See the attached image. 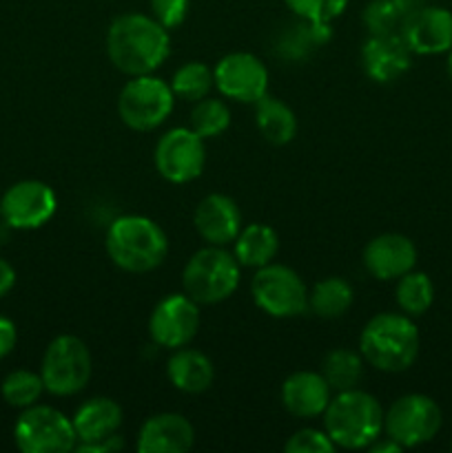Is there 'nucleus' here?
I'll return each instance as SVG.
<instances>
[{
  "mask_svg": "<svg viewBox=\"0 0 452 453\" xmlns=\"http://www.w3.org/2000/svg\"><path fill=\"white\" fill-rule=\"evenodd\" d=\"M106 56L124 75H146L171 56V35L153 16L122 13L106 29Z\"/></svg>",
  "mask_w": 452,
  "mask_h": 453,
  "instance_id": "nucleus-1",
  "label": "nucleus"
},
{
  "mask_svg": "<svg viewBox=\"0 0 452 453\" xmlns=\"http://www.w3.org/2000/svg\"><path fill=\"white\" fill-rule=\"evenodd\" d=\"M421 336L412 317L399 312H379L359 334V354L370 367L388 374L406 372L415 365Z\"/></svg>",
  "mask_w": 452,
  "mask_h": 453,
  "instance_id": "nucleus-2",
  "label": "nucleus"
},
{
  "mask_svg": "<svg viewBox=\"0 0 452 453\" xmlns=\"http://www.w3.org/2000/svg\"><path fill=\"white\" fill-rule=\"evenodd\" d=\"M106 255L120 270L146 274L160 268L168 255V237L158 221L144 215H122L109 226Z\"/></svg>",
  "mask_w": 452,
  "mask_h": 453,
  "instance_id": "nucleus-3",
  "label": "nucleus"
},
{
  "mask_svg": "<svg viewBox=\"0 0 452 453\" xmlns=\"http://www.w3.org/2000/svg\"><path fill=\"white\" fill-rule=\"evenodd\" d=\"M384 407L372 394L346 389L323 411V432L339 449H368L384 434Z\"/></svg>",
  "mask_w": 452,
  "mask_h": 453,
  "instance_id": "nucleus-4",
  "label": "nucleus"
},
{
  "mask_svg": "<svg viewBox=\"0 0 452 453\" xmlns=\"http://www.w3.org/2000/svg\"><path fill=\"white\" fill-rule=\"evenodd\" d=\"M242 265L226 246H208L195 252L182 270V288L199 305L230 299L239 288Z\"/></svg>",
  "mask_w": 452,
  "mask_h": 453,
  "instance_id": "nucleus-5",
  "label": "nucleus"
},
{
  "mask_svg": "<svg viewBox=\"0 0 452 453\" xmlns=\"http://www.w3.org/2000/svg\"><path fill=\"white\" fill-rule=\"evenodd\" d=\"M175 93L153 73L133 75L118 96V115L131 131L149 133L162 127L173 113Z\"/></svg>",
  "mask_w": 452,
  "mask_h": 453,
  "instance_id": "nucleus-6",
  "label": "nucleus"
},
{
  "mask_svg": "<svg viewBox=\"0 0 452 453\" xmlns=\"http://www.w3.org/2000/svg\"><path fill=\"white\" fill-rule=\"evenodd\" d=\"M93 358L87 343L74 334H60L47 345L40 365L44 389L53 396H75L89 385Z\"/></svg>",
  "mask_w": 452,
  "mask_h": 453,
  "instance_id": "nucleus-7",
  "label": "nucleus"
},
{
  "mask_svg": "<svg viewBox=\"0 0 452 453\" xmlns=\"http://www.w3.org/2000/svg\"><path fill=\"white\" fill-rule=\"evenodd\" d=\"M251 296L257 308L273 319H295L308 310V288L304 279L292 268L275 261L255 270Z\"/></svg>",
  "mask_w": 452,
  "mask_h": 453,
  "instance_id": "nucleus-8",
  "label": "nucleus"
},
{
  "mask_svg": "<svg viewBox=\"0 0 452 453\" xmlns=\"http://www.w3.org/2000/svg\"><path fill=\"white\" fill-rule=\"evenodd\" d=\"M13 441L22 453H66L75 451L78 436L71 418L49 405H31L22 410L13 425Z\"/></svg>",
  "mask_w": 452,
  "mask_h": 453,
  "instance_id": "nucleus-9",
  "label": "nucleus"
},
{
  "mask_svg": "<svg viewBox=\"0 0 452 453\" xmlns=\"http://www.w3.org/2000/svg\"><path fill=\"white\" fill-rule=\"evenodd\" d=\"M441 407L434 398L425 394H406L386 410L384 434L408 449L433 441L441 429Z\"/></svg>",
  "mask_w": 452,
  "mask_h": 453,
  "instance_id": "nucleus-10",
  "label": "nucleus"
},
{
  "mask_svg": "<svg viewBox=\"0 0 452 453\" xmlns=\"http://www.w3.org/2000/svg\"><path fill=\"white\" fill-rule=\"evenodd\" d=\"M204 137L191 127H175L164 133L153 150V162L160 175L171 184H189L202 175L207 166Z\"/></svg>",
  "mask_w": 452,
  "mask_h": 453,
  "instance_id": "nucleus-11",
  "label": "nucleus"
},
{
  "mask_svg": "<svg viewBox=\"0 0 452 453\" xmlns=\"http://www.w3.org/2000/svg\"><path fill=\"white\" fill-rule=\"evenodd\" d=\"M58 197L40 180H22L9 186L0 199V219L12 230L43 228L56 215Z\"/></svg>",
  "mask_w": 452,
  "mask_h": 453,
  "instance_id": "nucleus-12",
  "label": "nucleus"
},
{
  "mask_svg": "<svg viewBox=\"0 0 452 453\" xmlns=\"http://www.w3.org/2000/svg\"><path fill=\"white\" fill-rule=\"evenodd\" d=\"M213 75H215V88L226 100L255 104L269 93V69L255 53H226L213 66Z\"/></svg>",
  "mask_w": 452,
  "mask_h": 453,
  "instance_id": "nucleus-13",
  "label": "nucleus"
},
{
  "mask_svg": "<svg viewBox=\"0 0 452 453\" xmlns=\"http://www.w3.org/2000/svg\"><path fill=\"white\" fill-rule=\"evenodd\" d=\"M199 330V303L186 292L168 295L155 303L149 317V336L158 348L177 349L189 345Z\"/></svg>",
  "mask_w": 452,
  "mask_h": 453,
  "instance_id": "nucleus-14",
  "label": "nucleus"
},
{
  "mask_svg": "<svg viewBox=\"0 0 452 453\" xmlns=\"http://www.w3.org/2000/svg\"><path fill=\"white\" fill-rule=\"evenodd\" d=\"M401 38L417 56H439L452 49V12L446 7H419L408 13Z\"/></svg>",
  "mask_w": 452,
  "mask_h": 453,
  "instance_id": "nucleus-15",
  "label": "nucleus"
},
{
  "mask_svg": "<svg viewBox=\"0 0 452 453\" xmlns=\"http://www.w3.org/2000/svg\"><path fill=\"white\" fill-rule=\"evenodd\" d=\"M417 246L410 237L399 233L377 234L363 248V265L377 281H397L415 270Z\"/></svg>",
  "mask_w": 452,
  "mask_h": 453,
  "instance_id": "nucleus-16",
  "label": "nucleus"
},
{
  "mask_svg": "<svg viewBox=\"0 0 452 453\" xmlns=\"http://www.w3.org/2000/svg\"><path fill=\"white\" fill-rule=\"evenodd\" d=\"M193 224L208 246H229L242 230V211L233 197L211 193L195 206Z\"/></svg>",
  "mask_w": 452,
  "mask_h": 453,
  "instance_id": "nucleus-17",
  "label": "nucleus"
},
{
  "mask_svg": "<svg viewBox=\"0 0 452 453\" xmlns=\"http://www.w3.org/2000/svg\"><path fill=\"white\" fill-rule=\"evenodd\" d=\"M412 65V51L401 34L370 35L362 47V66L370 80L390 84L401 78Z\"/></svg>",
  "mask_w": 452,
  "mask_h": 453,
  "instance_id": "nucleus-18",
  "label": "nucleus"
},
{
  "mask_svg": "<svg viewBox=\"0 0 452 453\" xmlns=\"http://www.w3.org/2000/svg\"><path fill=\"white\" fill-rule=\"evenodd\" d=\"M195 442V427L186 416L175 411L153 414L137 432L140 453H186Z\"/></svg>",
  "mask_w": 452,
  "mask_h": 453,
  "instance_id": "nucleus-19",
  "label": "nucleus"
},
{
  "mask_svg": "<svg viewBox=\"0 0 452 453\" xmlns=\"http://www.w3.org/2000/svg\"><path fill=\"white\" fill-rule=\"evenodd\" d=\"M331 398L332 389L322 372H295L282 383V405L295 418L310 420L323 416Z\"/></svg>",
  "mask_w": 452,
  "mask_h": 453,
  "instance_id": "nucleus-20",
  "label": "nucleus"
},
{
  "mask_svg": "<svg viewBox=\"0 0 452 453\" xmlns=\"http://www.w3.org/2000/svg\"><path fill=\"white\" fill-rule=\"evenodd\" d=\"M122 407L113 398L96 396L78 407L71 423H74L75 436H78V445H96V442H105L106 438L115 436L122 427Z\"/></svg>",
  "mask_w": 452,
  "mask_h": 453,
  "instance_id": "nucleus-21",
  "label": "nucleus"
},
{
  "mask_svg": "<svg viewBox=\"0 0 452 453\" xmlns=\"http://www.w3.org/2000/svg\"><path fill=\"white\" fill-rule=\"evenodd\" d=\"M167 379L177 392L182 394H204L213 385L215 367L204 352L193 348L173 349L171 358L167 361Z\"/></svg>",
  "mask_w": 452,
  "mask_h": 453,
  "instance_id": "nucleus-22",
  "label": "nucleus"
},
{
  "mask_svg": "<svg viewBox=\"0 0 452 453\" xmlns=\"http://www.w3.org/2000/svg\"><path fill=\"white\" fill-rule=\"evenodd\" d=\"M332 38L331 22L319 20H304L297 18L295 22L284 27L282 34L277 35L275 42V51L282 56L284 60H306L313 51L326 47Z\"/></svg>",
  "mask_w": 452,
  "mask_h": 453,
  "instance_id": "nucleus-23",
  "label": "nucleus"
},
{
  "mask_svg": "<svg viewBox=\"0 0 452 453\" xmlns=\"http://www.w3.org/2000/svg\"><path fill=\"white\" fill-rule=\"evenodd\" d=\"M279 252V234L269 224L242 226L233 242V255L242 268H261L275 261Z\"/></svg>",
  "mask_w": 452,
  "mask_h": 453,
  "instance_id": "nucleus-24",
  "label": "nucleus"
},
{
  "mask_svg": "<svg viewBox=\"0 0 452 453\" xmlns=\"http://www.w3.org/2000/svg\"><path fill=\"white\" fill-rule=\"evenodd\" d=\"M255 127L269 144L284 146L295 140L297 115L286 102L266 93L255 104Z\"/></svg>",
  "mask_w": 452,
  "mask_h": 453,
  "instance_id": "nucleus-25",
  "label": "nucleus"
},
{
  "mask_svg": "<svg viewBox=\"0 0 452 453\" xmlns=\"http://www.w3.org/2000/svg\"><path fill=\"white\" fill-rule=\"evenodd\" d=\"M355 290L346 279L326 277L308 290V308L322 319H339L350 310Z\"/></svg>",
  "mask_w": 452,
  "mask_h": 453,
  "instance_id": "nucleus-26",
  "label": "nucleus"
},
{
  "mask_svg": "<svg viewBox=\"0 0 452 453\" xmlns=\"http://www.w3.org/2000/svg\"><path fill=\"white\" fill-rule=\"evenodd\" d=\"M363 357L353 349L337 348L323 357L322 376L331 385L332 392H346L355 389L363 376Z\"/></svg>",
  "mask_w": 452,
  "mask_h": 453,
  "instance_id": "nucleus-27",
  "label": "nucleus"
},
{
  "mask_svg": "<svg viewBox=\"0 0 452 453\" xmlns=\"http://www.w3.org/2000/svg\"><path fill=\"white\" fill-rule=\"evenodd\" d=\"M415 0H370L362 13V20L370 35L401 34L408 13L412 12Z\"/></svg>",
  "mask_w": 452,
  "mask_h": 453,
  "instance_id": "nucleus-28",
  "label": "nucleus"
},
{
  "mask_svg": "<svg viewBox=\"0 0 452 453\" xmlns=\"http://www.w3.org/2000/svg\"><path fill=\"white\" fill-rule=\"evenodd\" d=\"M399 310L408 317H421L430 310L434 301V283L425 273L410 270L403 277L397 279V290H394Z\"/></svg>",
  "mask_w": 452,
  "mask_h": 453,
  "instance_id": "nucleus-29",
  "label": "nucleus"
},
{
  "mask_svg": "<svg viewBox=\"0 0 452 453\" xmlns=\"http://www.w3.org/2000/svg\"><path fill=\"white\" fill-rule=\"evenodd\" d=\"M168 84H171L175 97L186 102H198L207 97L211 88L215 87V75H213V69L208 65L199 60H191L177 66Z\"/></svg>",
  "mask_w": 452,
  "mask_h": 453,
  "instance_id": "nucleus-30",
  "label": "nucleus"
},
{
  "mask_svg": "<svg viewBox=\"0 0 452 453\" xmlns=\"http://www.w3.org/2000/svg\"><path fill=\"white\" fill-rule=\"evenodd\" d=\"M191 128L204 140L220 137L230 127V109L220 97H202L191 109Z\"/></svg>",
  "mask_w": 452,
  "mask_h": 453,
  "instance_id": "nucleus-31",
  "label": "nucleus"
},
{
  "mask_svg": "<svg viewBox=\"0 0 452 453\" xmlns=\"http://www.w3.org/2000/svg\"><path fill=\"white\" fill-rule=\"evenodd\" d=\"M0 392L3 398L7 401V405L18 407V410H27V407L35 405L43 396L44 389L43 376L35 374L29 370H16L12 374L4 376L3 385H0Z\"/></svg>",
  "mask_w": 452,
  "mask_h": 453,
  "instance_id": "nucleus-32",
  "label": "nucleus"
},
{
  "mask_svg": "<svg viewBox=\"0 0 452 453\" xmlns=\"http://www.w3.org/2000/svg\"><path fill=\"white\" fill-rule=\"evenodd\" d=\"M286 7L304 20L332 22L348 7V0H284Z\"/></svg>",
  "mask_w": 452,
  "mask_h": 453,
  "instance_id": "nucleus-33",
  "label": "nucleus"
},
{
  "mask_svg": "<svg viewBox=\"0 0 452 453\" xmlns=\"http://www.w3.org/2000/svg\"><path fill=\"white\" fill-rule=\"evenodd\" d=\"M335 449V442L328 438V434L313 427L297 429L284 445L286 453H332Z\"/></svg>",
  "mask_w": 452,
  "mask_h": 453,
  "instance_id": "nucleus-34",
  "label": "nucleus"
},
{
  "mask_svg": "<svg viewBox=\"0 0 452 453\" xmlns=\"http://www.w3.org/2000/svg\"><path fill=\"white\" fill-rule=\"evenodd\" d=\"M151 16L164 27V29H175L189 16L191 0H149Z\"/></svg>",
  "mask_w": 452,
  "mask_h": 453,
  "instance_id": "nucleus-35",
  "label": "nucleus"
},
{
  "mask_svg": "<svg viewBox=\"0 0 452 453\" xmlns=\"http://www.w3.org/2000/svg\"><path fill=\"white\" fill-rule=\"evenodd\" d=\"M18 343V330L13 326V321L0 317V358L9 357L13 352Z\"/></svg>",
  "mask_w": 452,
  "mask_h": 453,
  "instance_id": "nucleus-36",
  "label": "nucleus"
},
{
  "mask_svg": "<svg viewBox=\"0 0 452 453\" xmlns=\"http://www.w3.org/2000/svg\"><path fill=\"white\" fill-rule=\"evenodd\" d=\"M13 286H16V270H13V265L7 259L0 257V299L7 296Z\"/></svg>",
  "mask_w": 452,
  "mask_h": 453,
  "instance_id": "nucleus-37",
  "label": "nucleus"
},
{
  "mask_svg": "<svg viewBox=\"0 0 452 453\" xmlns=\"http://www.w3.org/2000/svg\"><path fill=\"white\" fill-rule=\"evenodd\" d=\"M446 69H448V75H450V80H452V49H450V51H448V65H446Z\"/></svg>",
  "mask_w": 452,
  "mask_h": 453,
  "instance_id": "nucleus-38",
  "label": "nucleus"
}]
</instances>
